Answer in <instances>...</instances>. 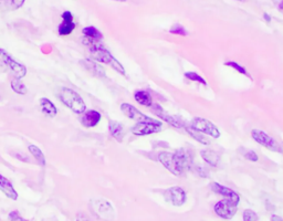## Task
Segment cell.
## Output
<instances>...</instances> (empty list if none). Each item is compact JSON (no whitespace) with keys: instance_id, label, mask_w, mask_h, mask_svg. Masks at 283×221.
Wrapping results in <instances>:
<instances>
[{"instance_id":"obj_37","label":"cell","mask_w":283,"mask_h":221,"mask_svg":"<svg viewBox=\"0 0 283 221\" xmlns=\"http://www.w3.org/2000/svg\"><path fill=\"white\" fill-rule=\"evenodd\" d=\"M263 17H265V19H266V21H267V22L271 21V17H270V16L267 14V12H265V14H263Z\"/></svg>"},{"instance_id":"obj_7","label":"cell","mask_w":283,"mask_h":221,"mask_svg":"<svg viewBox=\"0 0 283 221\" xmlns=\"http://www.w3.org/2000/svg\"><path fill=\"white\" fill-rule=\"evenodd\" d=\"M163 130V123L159 121L153 122H140L132 128V133L136 136H146L156 134Z\"/></svg>"},{"instance_id":"obj_28","label":"cell","mask_w":283,"mask_h":221,"mask_svg":"<svg viewBox=\"0 0 283 221\" xmlns=\"http://www.w3.org/2000/svg\"><path fill=\"white\" fill-rule=\"evenodd\" d=\"M224 66L233 68V69H235V70H236L237 72H239L240 74H243V75H246V77L250 78V74H249L248 71L246 70V68H243L242 66H240L238 62H235V61H227V62H224Z\"/></svg>"},{"instance_id":"obj_34","label":"cell","mask_w":283,"mask_h":221,"mask_svg":"<svg viewBox=\"0 0 283 221\" xmlns=\"http://www.w3.org/2000/svg\"><path fill=\"white\" fill-rule=\"evenodd\" d=\"M9 219L10 221H28V220H25L23 219L20 214L18 213V211H11L9 213Z\"/></svg>"},{"instance_id":"obj_33","label":"cell","mask_w":283,"mask_h":221,"mask_svg":"<svg viewBox=\"0 0 283 221\" xmlns=\"http://www.w3.org/2000/svg\"><path fill=\"white\" fill-rule=\"evenodd\" d=\"M244 159L250 161V162H258L259 160V157L258 155H257L253 150H247V151H244Z\"/></svg>"},{"instance_id":"obj_14","label":"cell","mask_w":283,"mask_h":221,"mask_svg":"<svg viewBox=\"0 0 283 221\" xmlns=\"http://www.w3.org/2000/svg\"><path fill=\"white\" fill-rule=\"evenodd\" d=\"M157 161L162 164V165L171 172L173 175H175L177 177H182L183 175L179 172L177 165L175 163V160H174V155L172 153H168V151H162L159 153L157 156Z\"/></svg>"},{"instance_id":"obj_3","label":"cell","mask_w":283,"mask_h":221,"mask_svg":"<svg viewBox=\"0 0 283 221\" xmlns=\"http://www.w3.org/2000/svg\"><path fill=\"white\" fill-rule=\"evenodd\" d=\"M0 67L4 68L5 70H10L17 79H22L27 74V68L12 59L3 49H0Z\"/></svg>"},{"instance_id":"obj_16","label":"cell","mask_w":283,"mask_h":221,"mask_svg":"<svg viewBox=\"0 0 283 221\" xmlns=\"http://www.w3.org/2000/svg\"><path fill=\"white\" fill-rule=\"evenodd\" d=\"M63 22L59 24L58 33L60 36H69L74 31L76 24L73 21V15L70 11H64L62 14Z\"/></svg>"},{"instance_id":"obj_6","label":"cell","mask_w":283,"mask_h":221,"mask_svg":"<svg viewBox=\"0 0 283 221\" xmlns=\"http://www.w3.org/2000/svg\"><path fill=\"white\" fill-rule=\"evenodd\" d=\"M189 125L191 126V128H194L195 130L202 132L203 134L208 135L212 138L220 137V131L218 130L217 126L206 118H203V117L192 118V121L190 122Z\"/></svg>"},{"instance_id":"obj_31","label":"cell","mask_w":283,"mask_h":221,"mask_svg":"<svg viewBox=\"0 0 283 221\" xmlns=\"http://www.w3.org/2000/svg\"><path fill=\"white\" fill-rule=\"evenodd\" d=\"M243 221H259V216L251 209H246L242 213Z\"/></svg>"},{"instance_id":"obj_13","label":"cell","mask_w":283,"mask_h":221,"mask_svg":"<svg viewBox=\"0 0 283 221\" xmlns=\"http://www.w3.org/2000/svg\"><path fill=\"white\" fill-rule=\"evenodd\" d=\"M92 206H93L94 212L98 214L99 217L105 219V220H112L114 210L108 201L102 200V199L95 200V201H93Z\"/></svg>"},{"instance_id":"obj_4","label":"cell","mask_w":283,"mask_h":221,"mask_svg":"<svg viewBox=\"0 0 283 221\" xmlns=\"http://www.w3.org/2000/svg\"><path fill=\"white\" fill-rule=\"evenodd\" d=\"M174 155V160L177 165V168L182 175L189 170L194 164V151L190 148H179Z\"/></svg>"},{"instance_id":"obj_11","label":"cell","mask_w":283,"mask_h":221,"mask_svg":"<svg viewBox=\"0 0 283 221\" xmlns=\"http://www.w3.org/2000/svg\"><path fill=\"white\" fill-rule=\"evenodd\" d=\"M165 198L167 201H169V203L175 206V207H181L186 203V198H187V196H186V192L182 187H171L167 189L165 192Z\"/></svg>"},{"instance_id":"obj_32","label":"cell","mask_w":283,"mask_h":221,"mask_svg":"<svg viewBox=\"0 0 283 221\" xmlns=\"http://www.w3.org/2000/svg\"><path fill=\"white\" fill-rule=\"evenodd\" d=\"M190 169L194 170V172H195L197 175H199L201 177H203V178H207V177L209 176V173H208L207 170H206V168H204L203 166H198V165H194V164H192V166H191Z\"/></svg>"},{"instance_id":"obj_5","label":"cell","mask_w":283,"mask_h":221,"mask_svg":"<svg viewBox=\"0 0 283 221\" xmlns=\"http://www.w3.org/2000/svg\"><path fill=\"white\" fill-rule=\"evenodd\" d=\"M251 137L257 143L260 144L261 146L268 148L269 150L275 151V153H282L283 151L282 147L280 146V144L276 142L272 136L267 134L266 132L260 131V130H252Z\"/></svg>"},{"instance_id":"obj_20","label":"cell","mask_w":283,"mask_h":221,"mask_svg":"<svg viewBox=\"0 0 283 221\" xmlns=\"http://www.w3.org/2000/svg\"><path fill=\"white\" fill-rule=\"evenodd\" d=\"M108 130H110V134L113 138H115L119 143L123 142L125 135V129L123 124L117 121H110L108 122Z\"/></svg>"},{"instance_id":"obj_23","label":"cell","mask_w":283,"mask_h":221,"mask_svg":"<svg viewBox=\"0 0 283 221\" xmlns=\"http://www.w3.org/2000/svg\"><path fill=\"white\" fill-rule=\"evenodd\" d=\"M201 156H202V159L208 164V165H210L212 167H217L218 164H219V161H220L219 155H218L216 151L211 150V149L202 150Z\"/></svg>"},{"instance_id":"obj_30","label":"cell","mask_w":283,"mask_h":221,"mask_svg":"<svg viewBox=\"0 0 283 221\" xmlns=\"http://www.w3.org/2000/svg\"><path fill=\"white\" fill-rule=\"evenodd\" d=\"M169 33L173 34V35H176V36H182V37H187L188 36V33H187V30H186L182 24H174V26L169 29Z\"/></svg>"},{"instance_id":"obj_25","label":"cell","mask_w":283,"mask_h":221,"mask_svg":"<svg viewBox=\"0 0 283 221\" xmlns=\"http://www.w3.org/2000/svg\"><path fill=\"white\" fill-rule=\"evenodd\" d=\"M134 99L140 105H144V106H147V107H150V106L153 105V98L147 91H143V90L136 91L134 94Z\"/></svg>"},{"instance_id":"obj_19","label":"cell","mask_w":283,"mask_h":221,"mask_svg":"<svg viewBox=\"0 0 283 221\" xmlns=\"http://www.w3.org/2000/svg\"><path fill=\"white\" fill-rule=\"evenodd\" d=\"M0 191H2L8 198L12 200H17L19 195L16 192V189L12 186L11 181H9L5 176L0 174Z\"/></svg>"},{"instance_id":"obj_9","label":"cell","mask_w":283,"mask_h":221,"mask_svg":"<svg viewBox=\"0 0 283 221\" xmlns=\"http://www.w3.org/2000/svg\"><path fill=\"white\" fill-rule=\"evenodd\" d=\"M121 111L123 114L128 117L130 119H133L136 123H140V122H153L156 121L155 118H152L150 116L145 115L144 113H142L139 110H137L136 107L133 106L132 104L128 103H122L121 104Z\"/></svg>"},{"instance_id":"obj_29","label":"cell","mask_w":283,"mask_h":221,"mask_svg":"<svg viewBox=\"0 0 283 221\" xmlns=\"http://www.w3.org/2000/svg\"><path fill=\"white\" fill-rule=\"evenodd\" d=\"M185 77L187 78L188 80H190V81H194V82H197V83H201V84H203V85H207V82H206V80L203 78V77H201V75H199L198 73H196V72H186L185 73Z\"/></svg>"},{"instance_id":"obj_12","label":"cell","mask_w":283,"mask_h":221,"mask_svg":"<svg viewBox=\"0 0 283 221\" xmlns=\"http://www.w3.org/2000/svg\"><path fill=\"white\" fill-rule=\"evenodd\" d=\"M82 34H83V38L81 39V41L83 44H86V46L89 47L95 46V44L100 43L103 39V35L93 26L86 27L82 30Z\"/></svg>"},{"instance_id":"obj_41","label":"cell","mask_w":283,"mask_h":221,"mask_svg":"<svg viewBox=\"0 0 283 221\" xmlns=\"http://www.w3.org/2000/svg\"><path fill=\"white\" fill-rule=\"evenodd\" d=\"M0 100H2V96H0Z\"/></svg>"},{"instance_id":"obj_21","label":"cell","mask_w":283,"mask_h":221,"mask_svg":"<svg viewBox=\"0 0 283 221\" xmlns=\"http://www.w3.org/2000/svg\"><path fill=\"white\" fill-rule=\"evenodd\" d=\"M39 105L41 107V111L46 115H48L50 117L56 116V114H58L56 106L52 102H51V101L48 98H41L39 100Z\"/></svg>"},{"instance_id":"obj_2","label":"cell","mask_w":283,"mask_h":221,"mask_svg":"<svg viewBox=\"0 0 283 221\" xmlns=\"http://www.w3.org/2000/svg\"><path fill=\"white\" fill-rule=\"evenodd\" d=\"M90 55H91V58L94 61L104 63V65H107L111 68H113L114 70L119 72L120 74L126 75L124 67L122 66L121 63L110 53V51L103 47L101 43H98V44H95V46L90 47Z\"/></svg>"},{"instance_id":"obj_10","label":"cell","mask_w":283,"mask_h":221,"mask_svg":"<svg viewBox=\"0 0 283 221\" xmlns=\"http://www.w3.org/2000/svg\"><path fill=\"white\" fill-rule=\"evenodd\" d=\"M152 106H153L152 111H153L154 114H155L157 117H159L165 123L169 124L171 126H173V128H176V129L185 128V124L183 123V121H181V119H179L178 116L168 114V113H167L165 110H163V107L160 106V105H158V104L152 105Z\"/></svg>"},{"instance_id":"obj_38","label":"cell","mask_w":283,"mask_h":221,"mask_svg":"<svg viewBox=\"0 0 283 221\" xmlns=\"http://www.w3.org/2000/svg\"><path fill=\"white\" fill-rule=\"evenodd\" d=\"M76 221H90L89 219L84 218V217H79L78 219H76Z\"/></svg>"},{"instance_id":"obj_18","label":"cell","mask_w":283,"mask_h":221,"mask_svg":"<svg viewBox=\"0 0 283 221\" xmlns=\"http://www.w3.org/2000/svg\"><path fill=\"white\" fill-rule=\"evenodd\" d=\"M80 63L87 71H89L90 73L93 74L94 77L100 78V79H105L106 78L105 70L99 65L98 62H94L92 60L86 59V60H81Z\"/></svg>"},{"instance_id":"obj_39","label":"cell","mask_w":283,"mask_h":221,"mask_svg":"<svg viewBox=\"0 0 283 221\" xmlns=\"http://www.w3.org/2000/svg\"><path fill=\"white\" fill-rule=\"evenodd\" d=\"M112 2H119V3H125L127 0H112Z\"/></svg>"},{"instance_id":"obj_17","label":"cell","mask_w":283,"mask_h":221,"mask_svg":"<svg viewBox=\"0 0 283 221\" xmlns=\"http://www.w3.org/2000/svg\"><path fill=\"white\" fill-rule=\"evenodd\" d=\"M102 119L101 113L94 110H90L83 113V116L81 117V124L87 129L95 128Z\"/></svg>"},{"instance_id":"obj_36","label":"cell","mask_w":283,"mask_h":221,"mask_svg":"<svg viewBox=\"0 0 283 221\" xmlns=\"http://www.w3.org/2000/svg\"><path fill=\"white\" fill-rule=\"evenodd\" d=\"M271 221H283V219L279 216H276V214H273V216L271 217Z\"/></svg>"},{"instance_id":"obj_8","label":"cell","mask_w":283,"mask_h":221,"mask_svg":"<svg viewBox=\"0 0 283 221\" xmlns=\"http://www.w3.org/2000/svg\"><path fill=\"white\" fill-rule=\"evenodd\" d=\"M237 207L238 205L235 204L234 201L224 198L221 201H218L215 205V212L217 216H219L222 219H231L236 212H237Z\"/></svg>"},{"instance_id":"obj_24","label":"cell","mask_w":283,"mask_h":221,"mask_svg":"<svg viewBox=\"0 0 283 221\" xmlns=\"http://www.w3.org/2000/svg\"><path fill=\"white\" fill-rule=\"evenodd\" d=\"M186 132L188 133V135L191 136L192 138H194L195 141L199 142L201 144L203 145H210V141H209V138L208 137H206L205 134H203L202 132H199L197 130H195L194 128H191L190 125H185V128Z\"/></svg>"},{"instance_id":"obj_22","label":"cell","mask_w":283,"mask_h":221,"mask_svg":"<svg viewBox=\"0 0 283 221\" xmlns=\"http://www.w3.org/2000/svg\"><path fill=\"white\" fill-rule=\"evenodd\" d=\"M25 0H0V10L16 11L20 9Z\"/></svg>"},{"instance_id":"obj_26","label":"cell","mask_w":283,"mask_h":221,"mask_svg":"<svg viewBox=\"0 0 283 221\" xmlns=\"http://www.w3.org/2000/svg\"><path fill=\"white\" fill-rule=\"evenodd\" d=\"M28 150L30 151V154L35 157L36 161L38 162V164H39L41 167L46 166V164H47L46 156H44V154L42 153V150L39 147L36 146V145H34V144H31V145H29Z\"/></svg>"},{"instance_id":"obj_1","label":"cell","mask_w":283,"mask_h":221,"mask_svg":"<svg viewBox=\"0 0 283 221\" xmlns=\"http://www.w3.org/2000/svg\"><path fill=\"white\" fill-rule=\"evenodd\" d=\"M56 96L68 109L73 111L76 114H83V113L86 112L87 105L84 100H83L80 94L76 93L75 91L68 87H62L58 91Z\"/></svg>"},{"instance_id":"obj_35","label":"cell","mask_w":283,"mask_h":221,"mask_svg":"<svg viewBox=\"0 0 283 221\" xmlns=\"http://www.w3.org/2000/svg\"><path fill=\"white\" fill-rule=\"evenodd\" d=\"M272 3L275 6V8L283 15V0H272Z\"/></svg>"},{"instance_id":"obj_15","label":"cell","mask_w":283,"mask_h":221,"mask_svg":"<svg viewBox=\"0 0 283 221\" xmlns=\"http://www.w3.org/2000/svg\"><path fill=\"white\" fill-rule=\"evenodd\" d=\"M210 189L214 193L222 196V197H224L226 199L234 201L235 204H237V205L239 204V201H240L239 195H238L235 191H233V189H230L226 186H222L220 184H218V182H211Z\"/></svg>"},{"instance_id":"obj_27","label":"cell","mask_w":283,"mask_h":221,"mask_svg":"<svg viewBox=\"0 0 283 221\" xmlns=\"http://www.w3.org/2000/svg\"><path fill=\"white\" fill-rule=\"evenodd\" d=\"M10 86L12 88V91L17 94H20V96H25L28 93V88L24 85L23 82L20 79H14L10 82Z\"/></svg>"},{"instance_id":"obj_40","label":"cell","mask_w":283,"mask_h":221,"mask_svg":"<svg viewBox=\"0 0 283 221\" xmlns=\"http://www.w3.org/2000/svg\"><path fill=\"white\" fill-rule=\"evenodd\" d=\"M237 2H241V3H243V2H247V0H237Z\"/></svg>"}]
</instances>
